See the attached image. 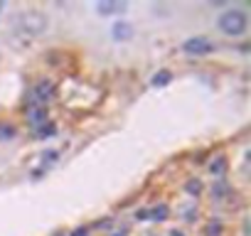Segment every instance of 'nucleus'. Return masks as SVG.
<instances>
[{
  "label": "nucleus",
  "mask_w": 251,
  "mask_h": 236,
  "mask_svg": "<svg viewBox=\"0 0 251 236\" xmlns=\"http://www.w3.org/2000/svg\"><path fill=\"white\" fill-rule=\"evenodd\" d=\"M217 25H219V30H222L224 35H229V37H239V35L246 32V27H249V18H246L244 10H239V8H229V10H224V13L219 15Z\"/></svg>",
  "instance_id": "nucleus-1"
},
{
  "label": "nucleus",
  "mask_w": 251,
  "mask_h": 236,
  "mask_svg": "<svg viewBox=\"0 0 251 236\" xmlns=\"http://www.w3.org/2000/svg\"><path fill=\"white\" fill-rule=\"evenodd\" d=\"M18 27L25 32V35H40L45 27H47V18L42 15V13H25V15H20V20H18Z\"/></svg>",
  "instance_id": "nucleus-2"
},
{
  "label": "nucleus",
  "mask_w": 251,
  "mask_h": 236,
  "mask_svg": "<svg viewBox=\"0 0 251 236\" xmlns=\"http://www.w3.org/2000/svg\"><path fill=\"white\" fill-rule=\"evenodd\" d=\"M52 98H54V84H52L50 79L37 81V84H35V89L30 91V101H32L35 106L47 103V101H52Z\"/></svg>",
  "instance_id": "nucleus-3"
},
{
  "label": "nucleus",
  "mask_w": 251,
  "mask_h": 236,
  "mask_svg": "<svg viewBox=\"0 0 251 236\" xmlns=\"http://www.w3.org/2000/svg\"><path fill=\"white\" fill-rule=\"evenodd\" d=\"M182 49H185L187 54L202 57V54H209V52L214 49V45H212V40H207V37H187V40L182 42Z\"/></svg>",
  "instance_id": "nucleus-4"
},
{
  "label": "nucleus",
  "mask_w": 251,
  "mask_h": 236,
  "mask_svg": "<svg viewBox=\"0 0 251 236\" xmlns=\"http://www.w3.org/2000/svg\"><path fill=\"white\" fill-rule=\"evenodd\" d=\"M133 25L128 23V20H116L113 25H111V37L116 40V42H128V40H133Z\"/></svg>",
  "instance_id": "nucleus-5"
},
{
  "label": "nucleus",
  "mask_w": 251,
  "mask_h": 236,
  "mask_svg": "<svg viewBox=\"0 0 251 236\" xmlns=\"http://www.w3.org/2000/svg\"><path fill=\"white\" fill-rule=\"evenodd\" d=\"M126 10H128L126 3H113V0H99L96 3V13H101V15H121Z\"/></svg>",
  "instance_id": "nucleus-6"
},
{
  "label": "nucleus",
  "mask_w": 251,
  "mask_h": 236,
  "mask_svg": "<svg viewBox=\"0 0 251 236\" xmlns=\"http://www.w3.org/2000/svg\"><path fill=\"white\" fill-rule=\"evenodd\" d=\"M27 123H30V126H35V131H37L40 126H45V123H47V111H45L42 106L30 108V111H27Z\"/></svg>",
  "instance_id": "nucleus-7"
},
{
  "label": "nucleus",
  "mask_w": 251,
  "mask_h": 236,
  "mask_svg": "<svg viewBox=\"0 0 251 236\" xmlns=\"http://www.w3.org/2000/svg\"><path fill=\"white\" fill-rule=\"evenodd\" d=\"M170 81H173V74H170L168 69H163V71H158V74H155V76L151 79V84H153V86H168Z\"/></svg>",
  "instance_id": "nucleus-8"
},
{
  "label": "nucleus",
  "mask_w": 251,
  "mask_h": 236,
  "mask_svg": "<svg viewBox=\"0 0 251 236\" xmlns=\"http://www.w3.org/2000/svg\"><path fill=\"white\" fill-rule=\"evenodd\" d=\"M168 214H170V209H168L165 204H158V207H153V209H151V216H148V219L165 221V219H168Z\"/></svg>",
  "instance_id": "nucleus-9"
},
{
  "label": "nucleus",
  "mask_w": 251,
  "mask_h": 236,
  "mask_svg": "<svg viewBox=\"0 0 251 236\" xmlns=\"http://www.w3.org/2000/svg\"><path fill=\"white\" fill-rule=\"evenodd\" d=\"M35 133H37V138H42V141H45V138L54 136V133H57V128H54V123H45V126H40Z\"/></svg>",
  "instance_id": "nucleus-10"
},
{
  "label": "nucleus",
  "mask_w": 251,
  "mask_h": 236,
  "mask_svg": "<svg viewBox=\"0 0 251 236\" xmlns=\"http://www.w3.org/2000/svg\"><path fill=\"white\" fill-rule=\"evenodd\" d=\"M224 167H226V160H224V158H217V160L209 165V172H212V175H222Z\"/></svg>",
  "instance_id": "nucleus-11"
},
{
  "label": "nucleus",
  "mask_w": 251,
  "mask_h": 236,
  "mask_svg": "<svg viewBox=\"0 0 251 236\" xmlns=\"http://www.w3.org/2000/svg\"><path fill=\"white\" fill-rule=\"evenodd\" d=\"M185 189H187L192 197H197V194L202 192V182H200V180H190V182L185 185Z\"/></svg>",
  "instance_id": "nucleus-12"
},
{
  "label": "nucleus",
  "mask_w": 251,
  "mask_h": 236,
  "mask_svg": "<svg viewBox=\"0 0 251 236\" xmlns=\"http://www.w3.org/2000/svg\"><path fill=\"white\" fill-rule=\"evenodd\" d=\"M13 138H15L13 126H0V141H13Z\"/></svg>",
  "instance_id": "nucleus-13"
},
{
  "label": "nucleus",
  "mask_w": 251,
  "mask_h": 236,
  "mask_svg": "<svg viewBox=\"0 0 251 236\" xmlns=\"http://www.w3.org/2000/svg\"><path fill=\"white\" fill-rule=\"evenodd\" d=\"M182 219H185V221H195V219H197V209H195V207H192V209L185 207V209H182Z\"/></svg>",
  "instance_id": "nucleus-14"
},
{
  "label": "nucleus",
  "mask_w": 251,
  "mask_h": 236,
  "mask_svg": "<svg viewBox=\"0 0 251 236\" xmlns=\"http://www.w3.org/2000/svg\"><path fill=\"white\" fill-rule=\"evenodd\" d=\"M219 231H222V224H219V221H214V224L207 226V234H209V236H214V234H219Z\"/></svg>",
  "instance_id": "nucleus-15"
},
{
  "label": "nucleus",
  "mask_w": 251,
  "mask_h": 236,
  "mask_svg": "<svg viewBox=\"0 0 251 236\" xmlns=\"http://www.w3.org/2000/svg\"><path fill=\"white\" fill-rule=\"evenodd\" d=\"M224 192H226V187H224V185H217V187H214V194H217V199H222V194H224Z\"/></svg>",
  "instance_id": "nucleus-16"
},
{
  "label": "nucleus",
  "mask_w": 251,
  "mask_h": 236,
  "mask_svg": "<svg viewBox=\"0 0 251 236\" xmlns=\"http://www.w3.org/2000/svg\"><path fill=\"white\" fill-rule=\"evenodd\" d=\"M72 236H86V229H76V231H74Z\"/></svg>",
  "instance_id": "nucleus-17"
},
{
  "label": "nucleus",
  "mask_w": 251,
  "mask_h": 236,
  "mask_svg": "<svg viewBox=\"0 0 251 236\" xmlns=\"http://www.w3.org/2000/svg\"><path fill=\"white\" fill-rule=\"evenodd\" d=\"M168 236H185V234H182V231H170Z\"/></svg>",
  "instance_id": "nucleus-18"
},
{
  "label": "nucleus",
  "mask_w": 251,
  "mask_h": 236,
  "mask_svg": "<svg viewBox=\"0 0 251 236\" xmlns=\"http://www.w3.org/2000/svg\"><path fill=\"white\" fill-rule=\"evenodd\" d=\"M111 236H126V234H121V231H118V234H111Z\"/></svg>",
  "instance_id": "nucleus-19"
},
{
  "label": "nucleus",
  "mask_w": 251,
  "mask_h": 236,
  "mask_svg": "<svg viewBox=\"0 0 251 236\" xmlns=\"http://www.w3.org/2000/svg\"><path fill=\"white\" fill-rule=\"evenodd\" d=\"M0 10H3V3H0Z\"/></svg>",
  "instance_id": "nucleus-20"
}]
</instances>
